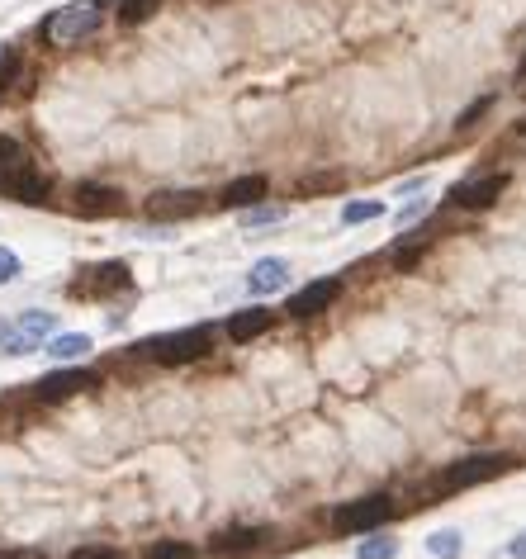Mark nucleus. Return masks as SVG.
Instances as JSON below:
<instances>
[{"label":"nucleus","mask_w":526,"mask_h":559,"mask_svg":"<svg viewBox=\"0 0 526 559\" xmlns=\"http://www.w3.org/2000/svg\"><path fill=\"white\" fill-rule=\"evenodd\" d=\"M10 332H15V323H5V318H0V351H5V342H10Z\"/></svg>","instance_id":"nucleus-31"},{"label":"nucleus","mask_w":526,"mask_h":559,"mask_svg":"<svg viewBox=\"0 0 526 559\" xmlns=\"http://www.w3.org/2000/svg\"><path fill=\"white\" fill-rule=\"evenodd\" d=\"M399 555V541H389V536H370V541L356 545V559H394Z\"/></svg>","instance_id":"nucleus-20"},{"label":"nucleus","mask_w":526,"mask_h":559,"mask_svg":"<svg viewBox=\"0 0 526 559\" xmlns=\"http://www.w3.org/2000/svg\"><path fill=\"white\" fill-rule=\"evenodd\" d=\"M105 0H72V5H62L53 15L43 19V38L53 43V48H72L81 38L100 34V24H105Z\"/></svg>","instance_id":"nucleus-1"},{"label":"nucleus","mask_w":526,"mask_h":559,"mask_svg":"<svg viewBox=\"0 0 526 559\" xmlns=\"http://www.w3.org/2000/svg\"><path fill=\"white\" fill-rule=\"evenodd\" d=\"M370 218H384L380 199H365V204H346L342 209V223H370Z\"/></svg>","instance_id":"nucleus-22"},{"label":"nucleus","mask_w":526,"mask_h":559,"mask_svg":"<svg viewBox=\"0 0 526 559\" xmlns=\"http://www.w3.org/2000/svg\"><path fill=\"white\" fill-rule=\"evenodd\" d=\"M15 76H19V53L10 43H0V86H10Z\"/></svg>","instance_id":"nucleus-24"},{"label":"nucleus","mask_w":526,"mask_h":559,"mask_svg":"<svg viewBox=\"0 0 526 559\" xmlns=\"http://www.w3.org/2000/svg\"><path fill=\"white\" fill-rule=\"evenodd\" d=\"M0 559H43L38 550H0Z\"/></svg>","instance_id":"nucleus-30"},{"label":"nucleus","mask_w":526,"mask_h":559,"mask_svg":"<svg viewBox=\"0 0 526 559\" xmlns=\"http://www.w3.org/2000/svg\"><path fill=\"white\" fill-rule=\"evenodd\" d=\"M465 541H460V531H432L427 536V555L432 559H460Z\"/></svg>","instance_id":"nucleus-18"},{"label":"nucleus","mask_w":526,"mask_h":559,"mask_svg":"<svg viewBox=\"0 0 526 559\" xmlns=\"http://www.w3.org/2000/svg\"><path fill=\"white\" fill-rule=\"evenodd\" d=\"M271 327H275V313H271V308L252 304V308H242V313H233V318H228V337H233V342H252V337L271 332Z\"/></svg>","instance_id":"nucleus-13"},{"label":"nucleus","mask_w":526,"mask_h":559,"mask_svg":"<svg viewBox=\"0 0 526 559\" xmlns=\"http://www.w3.org/2000/svg\"><path fill=\"white\" fill-rule=\"evenodd\" d=\"M394 517V503L384 498V493H375V498H356V503H342L337 512H332V531H342V536H351V531H370V526H384Z\"/></svg>","instance_id":"nucleus-5"},{"label":"nucleus","mask_w":526,"mask_h":559,"mask_svg":"<svg viewBox=\"0 0 526 559\" xmlns=\"http://www.w3.org/2000/svg\"><path fill=\"white\" fill-rule=\"evenodd\" d=\"M162 10V0H119V24H147Z\"/></svg>","instance_id":"nucleus-19"},{"label":"nucleus","mask_w":526,"mask_h":559,"mask_svg":"<svg viewBox=\"0 0 526 559\" xmlns=\"http://www.w3.org/2000/svg\"><path fill=\"white\" fill-rule=\"evenodd\" d=\"M508 190V171H493V176H474V181H460L451 190L455 209H489L498 204V195Z\"/></svg>","instance_id":"nucleus-7"},{"label":"nucleus","mask_w":526,"mask_h":559,"mask_svg":"<svg viewBox=\"0 0 526 559\" xmlns=\"http://www.w3.org/2000/svg\"><path fill=\"white\" fill-rule=\"evenodd\" d=\"M43 351H48L53 361H81V356L91 351V337H86V332H57V337L43 342Z\"/></svg>","instance_id":"nucleus-14"},{"label":"nucleus","mask_w":526,"mask_h":559,"mask_svg":"<svg viewBox=\"0 0 526 559\" xmlns=\"http://www.w3.org/2000/svg\"><path fill=\"white\" fill-rule=\"evenodd\" d=\"M337 294H342V280H337V275L313 280V285H304L299 294H290V318H318V313H327V308L337 304Z\"/></svg>","instance_id":"nucleus-8"},{"label":"nucleus","mask_w":526,"mask_h":559,"mask_svg":"<svg viewBox=\"0 0 526 559\" xmlns=\"http://www.w3.org/2000/svg\"><path fill=\"white\" fill-rule=\"evenodd\" d=\"M280 218H285L280 209H256L252 204V209L242 214V228H266V223H280Z\"/></svg>","instance_id":"nucleus-25"},{"label":"nucleus","mask_w":526,"mask_h":559,"mask_svg":"<svg viewBox=\"0 0 526 559\" xmlns=\"http://www.w3.org/2000/svg\"><path fill=\"white\" fill-rule=\"evenodd\" d=\"M19 332H29V337H53V327H57V313H43V308H29V313H19Z\"/></svg>","instance_id":"nucleus-17"},{"label":"nucleus","mask_w":526,"mask_h":559,"mask_svg":"<svg viewBox=\"0 0 526 559\" xmlns=\"http://www.w3.org/2000/svg\"><path fill=\"white\" fill-rule=\"evenodd\" d=\"M427 214V199H408L399 209V228H408V223H418V218Z\"/></svg>","instance_id":"nucleus-27"},{"label":"nucleus","mask_w":526,"mask_h":559,"mask_svg":"<svg viewBox=\"0 0 526 559\" xmlns=\"http://www.w3.org/2000/svg\"><path fill=\"white\" fill-rule=\"evenodd\" d=\"M29 166H34V162H29L24 143L0 133V181H10V176H19V171H29Z\"/></svg>","instance_id":"nucleus-15"},{"label":"nucleus","mask_w":526,"mask_h":559,"mask_svg":"<svg viewBox=\"0 0 526 559\" xmlns=\"http://www.w3.org/2000/svg\"><path fill=\"white\" fill-rule=\"evenodd\" d=\"M147 559H200V550L185 545V541H157L147 550Z\"/></svg>","instance_id":"nucleus-21"},{"label":"nucleus","mask_w":526,"mask_h":559,"mask_svg":"<svg viewBox=\"0 0 526 559\" xmlns=\"http://www.w3.org/2000/svg\"><path fill=\"white\" fill-rule=\"evenodd\" d=\"M266 176H237V181L223 185V195H218V204L223 209H252V204H261L266 199Z\"/></svg>","instance_id":"nucleus-12"},{"label":"nucleus","mask_w":526,"mask_h":559,"mask_svg":"<svg viewBox=\"0 0 526 559\" xmlns=\"http://www.w3.org/2000/svg\"><path fill=\"white\" fill-rule=\"evenodd\" d=\"M512 469V455H465V460H455L446 474H436V484L427 493H441V498H451V493H465L474 484H489L498 474H508Z\"/></svg>","instance_id":"nucleus-2"},{"label":"nucleus","mask_w":526,"mask_h":559,"mask_svg":"<svg viewBox=\"0 0 526 559\" xmlns=\"http://www.w3.org/2000/svg\"><path fill=\"white\" fill-rule=\"evenodd\" d=\"M86 389H100V375L95 370H53L34 384V398L38 403H62V398H76Z\"/></svg>","instance_id":"nucleus-6"},{"label":"nucleus","mask_w":526,"mask_h":559,"mask_svg":"<svg viewBox=\"0 0 526 559\" xmlns=\"http://www.w3.org/2000/svg\"><path fill=\"white\" fill-rule=\"evenodd\" d=\"M143 351L157 365H190V361H200V356L214 351V327L195 323V327H185V332H166V337H152Z\"/></svg>","instance_id":"nucleus-3"},{"label":"nucleus","mask_w":526,"mask_h":559,"mask_svg":"<svg viewBox=\"0 0 526 559\" xmlns=\"http://www.w3.org/2000/svg\"><path fill=\"white\" fill-rule=\"evenodd\" d=\"M204 209V195L200 190H162V195L147 199V218H157V223H166V218H190Z\"/></svg>","instance_id":"nucleus-10"},{"label":"nucleus","mask_w":526,"mask_h":559,"mask_svg":"<svg viewBox=\"0 0 526 559\" xmlns=\"http://www.w3.org/2000/svg\"><path fill=\"white\" fill-rule=\"evenodd\" d=\"M72 209L81 218H114V214H124V195L119 190H109V185H76L72 190Z\"/></svg>","instance_id":"nucleus-9"},{"label":"nucleus","mask_w":526,"mask_h":559,"mask_svg":"<svg viewBox=\"0 0 526 559\" xmlns=\"http://www.w3.org/2000/svg\"><path fill=\"white\" fill-rule=\"evenodd\" d=\"M128 289H133V275H128L124 261H100V266L81 271L72 294L76 299H109V294H128Z\"/></svg>","instance_id":"nucleus-4"},{"label":"nucleus","mask_w":526,"mask_h":559,"mask_svg":"<svg viewBox=\"0 0 526 559\" xmlns=\"http://www.w3.org/2000/svg\"><path fill=\"white\" fill-rule=\"evenodd\" d=\"M261 536H266V531H233V536H218V545H214V559L247 555V550H256V545H261Z\"/></svg>","instance_id":"nucleus-16"},{"label":"nucleus","mask_w":526,"mask_h":559,"mask_svg":"<svg viewBox=\"0 0 526 559\" xmlns=\"http://www.w3.org/2000/svg\"><path fill=\"white\" fill-rule=\"evenodd\" d=\"M280 289H290V261H280V256H261L247 275V294L252 299H266V294H280Z\"/></svg>","instance_id":"nucleus-11"},{"label":"nucleus","mask_w":526,"mask_h":559,"mask_svg":"<svg viewBox=\"0 0 526 559\" xmlns=\"http://www.w3.org/2000/svg\"><path fill=\"white\" fill-rule=\"evenodd\" d=\"M508 555L512 559H526V531H517V536L508 541Z\"/></svg>","instance_id":"nucleus-29"},{"label":"nucleus","mask_w":526,"mask_h":559,"mask_svg":"<svg viewBox=\"0 0 526 559\" xmlns=\"http://www.w3.org/2000/svg\"><path fill=\"white\" fill-rule=\"evenodd\" d=\"M489 105H493L489 95H484V100H474V105L465 109V114H460V119H455V128H474V119H479V114H484V109H489Z\"/></svg>","instance_id":"nucleus-28"},{"label":"nucleus","mask_w":526,"mask_h":559,"mask_svg":"<svg viewBox=\"0 0 526 559\" xmlns=\"http://www.w3.org/2000/svg\"><path fill=\"white\" fill-rule=\"evenodd\" d=\"M67 559H128L124 550H114V545H76Z\"/></svg>","instance_id":"nucleus-23"},{"label":"nucleus","mask_w":526,"mask_h":559,"mask_svg":"<svg viewBox=\"0 0 526 559\" xmlns=\"http://www.w3.org/2000/svg\"><path fill=\"white\" fill-rule=\"evenodd\" d=\"M517 128H522V133H526V119H522V124H517Z\"/></svg>","instance_id":"nucleus-33"},{"label":"nucleus","mask_w":526,"mask_h":559,"mask_svg":"<svg viewBox=\"0 0 526 559\" xmlns=\"http://www.w3.org/2000/svg\"><path fill=\"white\" fill-rule=\"evenodd\" d=\"M15 275H19V256L10 247H0V285H10Z\"/></svg>","instance_id":"nucleus-26"},{"label":"nucleus","mask_w":526,"mask_h":559,"mask_svg":"<svg viewBox=\"0 0 526 559\" xmlns=\"http://www.w3.org/2000/svg\"><path fill=\"white\" fill-rule=\"evenodd\" d=\"M517 86H526V57H522V67H517Z\"/></svg>","instance_id":"nucleus-32"}]
</instances>
